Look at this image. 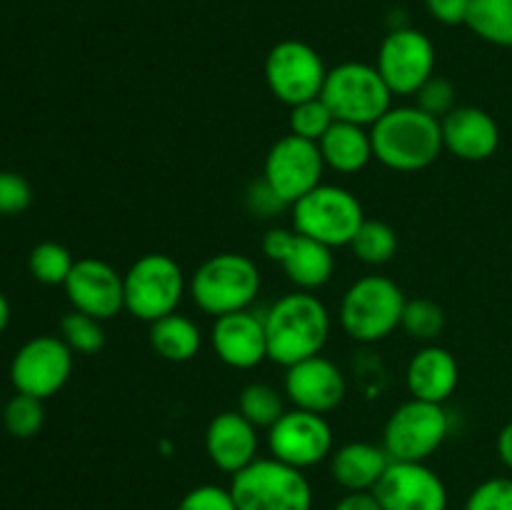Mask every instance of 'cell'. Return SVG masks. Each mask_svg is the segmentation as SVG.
<instances>
[{"label": "cell", "mask_w": 512, "mask_h": 510, "mask_svg": "<svg viewBox=\"0 0 512 510\" xmlns=\"http://www.w3.org/2000/svg\"><path fill=\"white\" fill-rule=\"evenodd\" d=\"M193 303L203 313L230 315L248 310L260 293V270L248 255L218 253L205 260L188 283Z\"/></svg>", "instance_id": "3957f363"}, {"label": "cell", "mask_w": 512, "mask_h": 510, "mask_svg": "<svg viewBox=\"0 0 512 510\" xmlns=\"http://www.w3.org/2000/svg\"><path fill=\"white\" fill-rule=\"evenodd\" d=\"M333 510H383L373 493H348Z\"/></svg>", "instance_id": "ab89813d"}, {"label": "cell", "mask_w": 512, "mask_h": 510, "mask_svg": "<svg viewBox=\"0 0 512 510\" xmlns=\"http://www.w3.org/2000/svg\"><path fill=\"white\" fill-rule=\"evenodd\" d=\"M323 173L325 160L318 143L293 133L280 138L265 155L263 180L290 208L323 183Z\"/></svg>", "instance_id": "8fae6325"}, {"label": "cell", "mask_w": 512, "mask_h": 510, "mask_svg": "<svg viewBox=\"0 0 512 510\" xmlns=\"http://www.w3.org/2000/svg\"><path fill=\"white\" fill-rule=\"evenodd\" d=\"M65 293L73 310L93 315L98 320H110L120 310H125L123 275L98 258L75 260L65 280Z\"/></svg>", "instance_id": "e0dca14e"}, {"label": "cell", "mask_w": 512, "mask_h": 510, "mask_svg": "<svg viewBox=\"0 0 512 510\" xmlns=\"http://www.w3.org/2000/svg\"><path fill=\"white\" fill-rule=\"evenodd\" d=\"M405 380H408V390L413 398L428 400V403H445L458 388V360L450 350L440 348V345H425L410 358Z\"/></svg>", "instance_id": "7402d4cb"}, {"label": "cell", "mask_w": 512, "mask_h": 510, "mask_svg": "<svg viewBox=\"0 0 512 510\" xmlns=\"http://www.w3.org/2000/svg\"><path fill=\"white\" fill-rule=\"evenodd\" d=\"M265 320L268 358L273 363L290 365L323 353L330 335V313L318 295L295 290L270 305Z\"/></svg>", "instance_id": "6da1fadb"}, {"label": "cell", "mask_w": 512, "mask_h": 510, "mask_svg": "<svg viewBox=\"0 0 512 510\" xmlns=\"http://www.w3.org/2000/svg\"><path fill=\"white\" fill-rule=\"evenodd\" d=\"M428 13L445 25H460L468 20L470 0H425Z\"/></svg>", "instance_id": "74e56055"}, {"label": "cell", "mask_w": 512, "mask_h": 510, "mask_svg": "<svg viewBox=\"0 0 512 510\" xmlns=\"http://www.w3.org/2000/svg\"><path fill=\"white\" fill-rule=\"evenodd\" d=\"M325 75L328 68L318 50L303 40H280L265 58V80L270 93L290 108L320 98Z\"/></svg>", "instance_id": "30bf717a"}, {"label": "cell", "mask_w": 512, "mask_h": 510, "mask_svg": "<svg viewBox=\"0 0 512 510\" xmlns=\"http://www.w3.org/2000/svg\"><path fill=\"white\" fill-rule=\"evenodd\" d=\"M353 253L368 265H385L398 253V233L383 220H368L360 225L358 235L350 243Z\"/></svg>", "instance_id": "83f0119b"}, {"label": "cell", "mask_w": 512, "mask_h": 510, "mask_svg": "<svg viewBox=\"0 0 512 510\" xmlns=\"http://www.w3.org/2000/svg\"><path fill=\"white\" fill-rule=\"evenodd\" d=\"M45 410L43 400L33 398V395L18 393L8 400L3 410V425L13 438H35L43 430Z\"/></svg>", "instance_id": "1f68e13d"}, {"label": "cell", "mask_w": 512, "mask_h": 510, "mask_svg": "<svg viewBox=\"0 0 512 510\" xmlns=\"http://www.w3.org/2000/svg\"><path fill=\"white\" fill-rule=\"evenodd\" d=\"M378 73L393 95H415L435 75V45L415 28H395L378 50Z\"/></svg>", "instance_id": "4fadbf2b"}, {"label": "cell", "mask_w": 512, "mask_h": 510, "mask_svg": "<svg viewBox=\"0 0 512 510\" xmlns=\"http://www.w3.org/2000/svg\"><path fill=\"white\" fill-rule=\"evenodd\" d=\"M465 510H512V478H488L468 495Z\"/></svg>", "instance_id": "e575fe53"}, {"label": "cell", "mask_w": 512, "mask_h": 510, "mask_svg": "<svg viewBox=\"0 0 512 510\" xmlns=\"http://www.w3.org/2000/svg\"><path fill=\"white\" fill-rule=\"evenodd\" d=\"M150 345L155 353L170 363H188L203 345V333L190 318L170 313L150 323Z\"/></svg>", "instance_id": "d4e9b609"}, {"label": "cell", "mask_w": 512, "mask_h": 510, "mask_svg": "<svg viewBox=\"0 0 512 510\" xmlns=\"http://www.w3.org/2000/svg\"><path fill=\"white\" fill-rule=\"evenodd\" d=\"M215 355L235 370H250L268 358L265 320L250 310L220 315L210 330Z\"/></svg>", "instance_id": "d6986e66"}, {"label": "cell", "mask_w": 512, "mask_h": 510, "mask_svg": "<svg viewBox=\"0 0 512 510\" xmlns=\"http://www.w3.org/2000/svg\"><path fill=\"white\" fill-rule=\"evenodd\" d=\"M443 145L460 160L480 163L493 158L500 145V128L490 113L475 105H460L443 120Z\"/></svg>", "instance_id": "44dd1931"}, {"label": "cell", "mask_w": 512, "mask_h": 510, "mask_svg": "<svg viewBox=\"0 0 512 510\" xmlns=\"http://www.w3.org/2000/svg\"><path fill=\"white\" fill-rule=\"evenodd\" d=\"M498 455L503 460V465L512 470V423L505 425L498 435Z\"/></svg>", "instance_id": "60d3db41"}, {"label": "cell", "mask_w": 512, "mask_h": 510, "mask_svg": "<svg viewBox=\"0 0 512 510\" xmlns=\"http://www.w3.org/2000/svg\"><path fill=\"white\" fill-rule=\"evenodd\" d=\"M415 105H418L420 110H425L428 115H433V118L443 120L450 110L458 108V105H455L453 83L433 75V78L415 93Z\"/></svg>", "instance_id": "836d02e7"}, {"label": "cell", "mask_w": 512, "mask_h": 510, "mask_svg": "<svg viewBox=\"0 0 512 510\" xmlns=\"http://www.w3.org/2000/svg\"><path fill=\"white\" fill-rule=\"evenodd\" d=\"M448 430L450 420L443 403L410 398L398 405L385 423L383 448L390 460L425 463L445 443Z\"/></svg>", "instance_id": "9c48e42d"}, {"label": "cell", "mask_w": 512, "mask_h": 510, "mask_svg": "<svg viewBox=\"0 0 512 510\" xmlns=\"http://www.w3.org/2000/svg\"><path fill=\"white\" fill-rule=\"evenodd\" d=\"M290 133L298 135V138L313 140V143H320L325 133L330 130V125L335 123L333 113L325 105L323 98L305 100V103H298L290 108Z\"/></svg>", "instance_id": "d6a6232c"}, {"label": "cell", "mask_w": 512, "mask_h": 510, "mask_svg": "<svg viewBox=\"0 0 512 510\" xmlns=\"http://www.w3.org/2000/svg\"><path fill=\"white\" fill-rule=\"evenodd\" d=\"M238 410L255 428H273L285 415V398L278 388L268 383H250L240 393Z\"/></svg>", "instance_id": "4316f807"}, {"label": "cell", "mask_w": 512, "mask_h": 510, "mask_svg": "<svg viewBox=\"0 0 512 510\" xmlns=\"http://www.w3.org/2000/svg\"><path fill=\"white\" fill-rule=\"evenodd\" d=\"M370 138H373L375 158L385 168L400 170V173L425 170L445 150L443 125L418 105L390 108L370 128Z\"/></svg>", "instance_id": "7a4b0ae2"}, {"label": "cell", "mask_w": 512, "mask_h": 510, "mask_svg": "<svg viewBox=\"0 0 512 510\" xmlns=\"http://www.w3.org/2000/svg\"><path fill=\"white\" fill-rule=\"evenodd\" d=\"M248 208L253 210L255 215H263V218H270L278 208H285L283 200L270 190V185L265 180L260 183H253V188L248 190Z\"/></svg>", "instance_id": "f35d334b"}, {"label": "cell", "mask_w": 512, "mask_h": 510, "mask_svg": "<svg viewBox=\"0 0 512 510\" xmlns=\"http://www.w3.org/2000/svg\"><path fill=\"white\" fill-rule=\"evenodd\" d=\"M345 393L348 383L343 370L323 355L300 360L285 373V395L300 410L325 415L343 403Z\"/></svg>", "instance_id": "ac0fdd59"}, {"label": "cell", "mask_w": 512, "mask_h": 510, "mask_svg": "<svg viewBox=\"0 0 512 510\" xmlns=\"http://www.w3.org/2000/svg\"><path fill=\"white\" fill-rule=\"evenodd\" d=\"M270 455L293 468H313L333 455V428L325 415L310 410H285L283 418L268 430Z\"/></svg>", "instance_id": "9a60e30c"}, {"label": "cell", "mask_w": 512, "mask_h": 510, "mask_svg": "<svg viewBox=\"0 0 512 510\" xmlns=\"http://www.w3.org/2000/svg\"><path fill=\"white\" fill-rule=\"evenodd\" d=\"M70 373H73V350L55 335H38L28 340L10 363V380L15 390L40 400L60 393Z\"/></svg>", "instance_id": "7c38bea8"}, {"label": "cell", "mask_w": 512, "mask_h": 510, "mask_svg": "<svg viewBox=\"0 0 512 510\" xmlns=\"http://www.w3.org/2000/svg\"><path fill=\"white\" fill-rule=\"evenodd\" d=\"M33 203V188L28 180L13 170L0 173V215H20Z\"/></svg>", "instance_id": "d590c367"}, {"label": "cell", "mask_w": 512, "mask_h": 510, "mask_svg": "<svg viewBox=\"0 0 512 510\" xmlns=\"http://www.w3.org/2000/svg\"><path fill=\"white\" fill-rule=\"evenodd\" d=\"M73 265L75 260L70 250L65 245L53 243V240H45L30 250L28 268L33 278L43 285H65Z\"/></svg>", "instance_id": "f1b7e54d"}, {"label": "cell", "mask_w": 512, "mask_h": 510, "mask_svg": "<svg viewBox=\"0 0 512 510\" xmlns=\"http://www.w3.org/2000/svg\"><path fill=\"white\" fill-rule=\"evenodd\" d=\"M470 30L500 48H512V0H470Z\"/></svg>", "instance_id": "484cf974"}, {"label": "cell", "mask_w": 512, "mask_h": 510, "mask_svg": "<svg viewBox=\"0 0 512 510\" xmlns=\"http://www.w3.org/2000/svg\"><path fill=\"white\" fill-rule=\"evenodd\" d=\"M405 295L395 280L368 275L355 280L340 303V325L358 343H378L400 328Z\"/></svg>", "instance_id": "8992f818"}, {"label": "cell", "mask_w": 512, "mask_h": 510, "mask_svg": "<svg viewBox=\"0 0 512 510\" xmlns=\"http://www.w3.org/2000/svg\"><path fill=\"white\" fill-rule=\"evenodd\" d=\"M363 223L360 200L340 185L320 183L293 205V228L328 248L353 243Z\"/></svg>", "instance_id": "ba28073f"}, {"label": "cell", "mask_w": 512, "mask_h": 510, "mask_svg": "<svg viewBox=\"0 0 512 510\" xmlns=\"http://www.w3.org/2000/svg\"><path fill=\"white\" fill-rule=\"evenodd\" d=\"M400 328L410 335V338L420 340V343H433L445 328V313L438 303L428 298H415L405 303L403 320Z\"/></svg>", "instance_id": "4dcf8cb0"}, {"label": "cell", "mask_w": 512, "mask_h": 510, "mask_svg": "<svg viewBox=\"0 0 512 510\" xmlns=\"http://www.w3.org/2000/svg\"><path fill=\"white\" fill-rule=\"evenodd\" d=\"M258 428L240 410H225L208 423L205 430V453L210 463L223 473H240L258 460Z\"/></svg>", "instance_id": "ffe728a7"}, {"label": "cell", "mask_w": 512, "mask_h": 510, "mask_svg": "<svg viewBox=\"0 0 512 510\" xmlns=\"http://www.w3.org/2000/svg\"><path fill=\"white\" fill-rule=\"evenodd\" d=\"M178 510H238V505H235L230 488L205 483L188 490L178 503Z\"/></svg>", "instance_id": "8d00e7d4"}, {"label": "cell", "mask_w": 512, "mask_h": 510, "mask_svg": "<svg viewBox=\"0 0 512 510\" xmlns=\"http://www.w3.org/2000/svg\"><path fill=\"white\" fill-rule=\"evenodd\" d=\"M263 253L283 265L285 275L298 290L323 288L335 273L333 248L290 228H270L263 238Z\"/></svg>", "instance_id": "5bb4252c"}, {"label": "cell", "mask_w": 512, "mask_h": 510, "mask_svg": "<svg viewBox=\"0 0 512 510\" xmlns=\"http://www.w3.org/2000/svg\"><path fill=\"white\" fill-rule=\"evenodd\" d=\"M8 320H10V305H8V298H5V295L0 293V335H3V330L8 328Z\"/></svg>", "instance_id": "b9f144b4"}, {"label": "cell", "mask_w": 512, "mask_h": 510, "mask_svg": "<svg viewBox=\"0 0 512 510\" xmlns=\"http://www.w3.org/2000/svg\"><path fill=\"white\" fill-rule=\"evenodd\" d=\"M320 98L335 120L363 128H373L393 108V90L378 68L368 63H340L338 68H330Z\"/></svg>", "instance_id": "5b68a950"}, {"label": "cell", "mask_w": 512, "mask_h": 510, "mask_svg": "<svg viewBox=\"0 0 512 510\" xmlns=\"http://www.w3.org/2000/svg\"><path fill=\"white\" fill-rule=\"evenodd\" d=\"M60 338L68 343V348L73 350V353H80V355L100 353L105 345L103 320L80 313V310H73V313H68L63 320H60Z\"/></svg>", "instance_id": "f546056e"}, {"label": "cell", "mask_w": 512, "mask_h": 510, "mask_svg": "<svg viewBox=\"0 0 512 510\" xmlns=\"http://www.w3.org/2000/svg\"><path fill=\"white\" fill-rule=\"evenodd\" d=\"M125 310L145 323L178 313L188 280L178 260L165 253H148L135 260L123 275Z\"/></svg>", "instance_id": "52a82bcc"}, {"label": "cell", "mask_w": 512, "mask_h": 510, "mask_svg": "<svg viewBox=\"0 0 512 510\" xmlns=\"http://www.w3.org/2000/svg\"><path fill=\"white\" fill-rule=\"evenodd\" d=\"M390 455L373 443H348L330 455V473L348 493H373L385 475Z\"/></svg>", "instance_id": "603a6c76"}, {"label": "cell", "mask_w": 512, "mask_h": 510, "mask_svg": "<svg viewBox=\"0 0 512 510\" xmlns=\"http://www.w3.org/2000/svg\"><path fill=\"white\" fill-rule=\"evenodd\" d=\"M238 510H310L313 488L303 470L278 458H258L233 475L230 483Z\"/></svg>", "instance_id": "277c9868"}, {"label": "cell", "mask_w": 512, "mask_h": 510, "mask_svg": "<svg viewBox=\"0 0 512 510\" xmlns=\"http://www.w3.org/2000/svg\"><path fill=\"white\" fill-rule=\"evenodd\" d=\"M373 495L383 510H448V488L425 463L390 460Z\"/></svg>", "instance_id": "2e32d148"}, {"label": "cell", "mask_w": 512, "mask_h": 510, "mask_svg": "<svg viewBox=\"0 0 512 510\" xmlns=\"http://www.w3.org/2000/svg\"><path fill=\"white\" fill-rule=\"evenodd\" d=\"M318 148L325 168H333L343 175L360 173L375 158L370 130H365L363 125L343 123V120H335L330 125L328 133L320 138Z\"/></svg>", "instance_id": "cb8c5ba5"}]
</instances>
